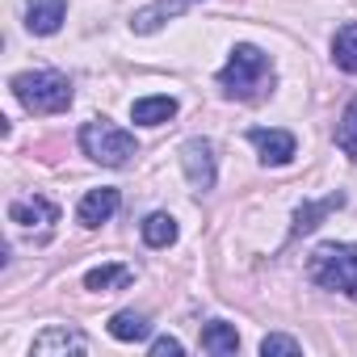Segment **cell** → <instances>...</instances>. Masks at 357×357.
<instances>
[{
	"label": "cell",
	"instance_id": "1",
	"mask_svg": "<svg viewBox=\"0 0 357 357\" xmlns=\"http://www.w3.org/2000/svg\"><path fill=\"white\" fill-rule=\"evenodd\" d=\"M219 84L227 97H240V101H261L269 89H273V63L261 47L252 43H240L231 51V59L223 63L219 72Z\"/></svg>",
	"mask_w": 357,
	"mask_h": 357
},
{
	"label": "cell",
	"instance_id": "2",
	"mask_svg": "<svg viewBox=\"0 0 357 357\" xmlns=\"http://www.w3.org/2000/svg\"><path fill=\"white\" fill-rule=\"evenodd\" d=\"M9 89H13V97H17L30 114H63V109L72 105V80H68L63 72H51V68H43V72H22V76L9 80Z\"/></svg>",
	"mask_w": 357,
	"mask_h": 357
},
{
	"label": "cell",
	"instance_id": "3",
	"mask_svg": "<svg viewBox=\"0 0 357 357\" xmlns=\"http://www.w3.org/2000/svg\"><path fill=\"white\" fill-rule=\"evenodd\" d=\"M311 282L324 290H340L357 303V244H319L307 265Z\"/></svg>",
	"mask_w": 357,
	"mask_h": 357
},
{
	"label": "cell",
	"instance_id": "4",
	"mask_svg": "<svg viewBox=\"0 0 357 357\" xmlns=\"http://www.w3.org/2000/svg\"><path fill=\"white\" fill-rule=\"evenodd\" d=\"M80 151H84L89 160L105 164V168H122L130 155H139L135 135L122 130V126H114L109 118H93V122L80 126Z\"/></svg>",
	"mask_w": 357,
	"mask_h": 357
},
{
	"label": "cell",
	"instance_id": "5",
	"mask_svg": "<svg viewBox=\"0 0 357 357\" xmlns=\"http://www.w3.org/2000/svg\"><path fill=\"white\" fill-rule=\"evenodd\" d=\"M181 168L194 190H215V147L211 139H190L181 147Z\"/></svg>",
	"mask_w": 357,
	"mask_h": 357
},
{
	"label": "cell",
	"instance_id": "6",
	"mask_svg": "<svg viewBox=\"0 0 357 357\" xmlns=\"http://www.w3.org/2000/svg\"><path fill=\"white\" fill-rule=\"evenodd\" d=\"M248 139H252V147L261 151V164H273V168L290 164L294 151H298V143H294L290 130H265V126H257V130H248Z\"/></svg>",
	"mask_w": 357,
	"mask_h": 357
},
{
	"label": "cell",
	"instance_id": "7",
	"mask_svg": "<svg viewBox=\"0 0 357 357\" xmlns=\"http://www.w3.org/2000/svg\"><path fill=\"white\" fill-rule=\"evenodd\" d=\"M118 206H122V198H118V190H109V185H101V190H89V194H84V202H80V211H76V219H80L84 227H101V223H109V219L118 215Z\"/></svg>",
	"mask_w": 357,
	"mask_h": 357
},
{
	"label": "cell",
	"instance_id": "8",
	"mask_svg": "<svg viewBox=\"0 0 357 357\" xmlns=\"http://www.w3.org/2000/svg\"><path fill=\"white\" fill-rule=\"evenodd\" d=\"M68 17V0H30L26 5V30L30 34H55Z\"/></svg>",
	"mask_w": 357,
	"mask_h": 357
},
{
	"label": "cell",
	"instance_id": "9",
	"mask_svg": "<svg viewBox=\"0 0 357 357\" xmlns=\"http://www.w3.org/2000/svg\"><path fill=\"white\" fill-rule=\"evenodd\" d=\"M55 219H59V206L47 202V198H38V194L9 202V223H17V227H47Z\"/></svg>",
	"mask_w": 357,
	"mask_h": 357
},
{
	"label": "cell",
	"instance_id": "10",
	"mask_svg": "<svg viewBox=\"0 0 357 357\" xmlns=\"http://www.w3.org/2000/svg\"><path fill=\"white\" fill-rule=\"evenodd\" d=\"M84 349H89V340H84V332H76V328H47V332L34 336V344H30L34 357H51V353H84Z\"/></svg>",
	"mask_w": 357,
	"mask_h": 357
},
{
	"label": "cell",
	"instance_id": "11",
	"mask_svg": "<svg viewBox=\"0 0 357 357\" xmlns=\"http://www.w3.org/2000/svg\"><path fill=\"white\" fill-rule=\"evenodd\" d=\"M344 206V194H328V198H319V202H303L298 211H294V223H290V236H311L332 211H340Z\"/></svg>",
	"mask_w": 357,
	"mask_h": 357
},
{
	"label": "cell",
	"instance_id": "12",
	"mask_svg": "<svg viewBox=\"0 0 357 357\" xmlns=\"http://www.w3.org/2000/svg\"><path fill=\"white\" fill-rule=\"evenodd\" d=\"M185 5H190V0H160V5H147V9H139V13H135L130 30H135V34H155L168 17H176Z\"/></svg>",
	"mask_w": 357,
	"mask_h": 357
},
{
	"label": "cell",
	"instance_id": "13",
	"mask_svg": "<svg viewBox=\"0 0 357 357\" xmlns=\"http://www.w3.org/2000/svg\"><path fill=\"white\" fill-rule=\"evenodd\" d=\"M130 118L139 126H164L168 118H176V101L172 97H139L130 105Z\"/></svg>",
	"mask_w": 357,
	"mask_h": 357
},
{
	"label": "cell",
	"instance_id": "14",
	"mask_svg": "<svg viewBox=\"0 0 357 357\" xmlns=\"http://www.w3.org/2000/svg\"><path fill=\"white\" fill-rule=\"evenodd\" d=\"M202 349H206V353H215V357H231V353L240 349V336H236V328H231V324L211 319V324L202 328Z\"/></svg>",
	"mask_w": 357,
	"mask_h": 357
},
{
	"label": "cell",
	"instance_id": "15",
	"mask_svg": "<svg viewBox=\"0 0 357 357\" xmlns=\"http://www.w3.org/2000/svg\"><path fill=\"white\" fill-rule=\"evenodd\" d=\"M332 59H336L340 72L357 76V22H344V26L336 30V38H332Z\"/></svg>",
	"mask_w": 357,
	"mask_h": 357
},
{
	"label": "cell",
	"instance_id": "16",
	"mask_svg": "<svg viewBox=\"0 0 357 357\" xmlns=\"http://www.w3.org/2000/svg\"><path fill=\"white\" fill-rule=\"evenodd\" d=\"M109 336L122 340V344H135V340H147V336H151V324H147L139 311H118V315L109 319Z\"/></svg>",
	"mask_w": 357,
	"mask_h": 357
},
{
	"label": "cell",
	"instance_id": "17",
	"mask_svg": "<svg viewBox=\"0 0 357 357\" xmlns=\"http://www.w3.org/2000/svg\"><path fill=\"white\" fill-rule=\"evenodd\" d=\"M135 282V273H130V265H97V269H89L84 273V290H114V286H130Z\"/></svg>",
	"mask_w": 357,
	"mask_h": 357
},
{
	"label": "cell",
	"instance_id": "18",
	"mask_svg": "<svg viewBox=\"0 0 357 357\" xmlns=\"http://www.w3.org/2000/svg\"><path fill=\"white\" fill-rule=\"evenodd\" d=\"M176 240V219L172 215H147L143 219V244L147 248H168Z\"/></svg>",
	"mask_w": 357,
	"mask_h": 357
},
{
	"label": "cell",
	"instance_id": "19",
	"mask_svg": "<svg viewBox=\"0 0 357 357\" xmlns=\"http://www.w3.org/2000/svg\"><path fill=\"white\" fill-rule=\"evenodd\" d=\"M336 147H340L349 160H357V97L344 105V114H340V122H336Z\"/></svg>",
	"mask_w": 357,
	"mask_h": 357
},
{
	"label": "cell",
	"instance_id": "20",
	"mask_svg": "<svg viewBox=\"0 0 357 357\" xmlns=\"http://www.w3.org/2000/svg\"><path fill=\"white\" fill-rule=\"evenodd\" d=\"M261 353H265V357H273V353H298V340H294V336H282V332H269V336L261 340Z\"/></svg>",
	"mask_w": 357,
	"mask_h": 357
},
{
	"label": "cell",
	"instance_id": "21",
	"mask_svg": "<svg viewBox=\"0 0 357 357\" xmlns=\"http://www.w3.org/2000/svg\"><path fill=\"white\" fill-rule=\"evenodd\" d=\"M176 353H181V340L176 336H155L151 340V357H176Z\"/></svg>",
	"mask_w": 357,
	"mask_h": 357
}]
</instances>
